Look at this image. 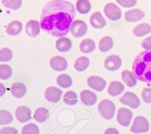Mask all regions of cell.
Here are the masks:
<instances>
[{
    "instance_id": "cell-8",
    "label": "cell",
    "mask_w": 151,
    "mask_h": 134,
    "mask_svg": "<svg viewBox=\"0 0 151 134\" xmlns=\"http://www.w3.org/2000/svg\"><path fill=\"white\" fill-rule=\"evenodd\" d=\"M133 116L132 112L129 109L121 108L117 111V120L118 123L123 126H128Z\"/></svg>"
},
{
    "instance_id": "cell-22",
    "label": "cell",
    "mask_w": 151,
    "mask_h": 134,
    "mask_svg": "<svg viewBox=\"0 0 151 134\" xmlns=\"http://www.w3.org/2000/svg\"><path fill=\"white\" fill-rule=\"evenodd\" d=\"M151 32V26L147 23H142L137 25L133 29V34L137 37L143 36Z\"/></svg>"
},
{
    "instance_id": "cell-21",
    "label": "cell",
    "mask_w": 151,
    "mask_h": 134,
    "mask_svg": "<svg viewBox=\"0 0 151 134\" xmlns=\"http://www.w3.org/2000/svg\"><path fill=\"white\" fill-rule=\"evenodd\" d=\"M22 29V24L20 21H14L10 22L6 28V33L11 36L19 34Z\"/></svg>"
},
{
    "instance_id": "cell-13",
    "label": "cell",
    "mask_w": 151,
    "mask_h": 134,
    "mask_svg": "<svg viewBox=\"0 0 151 134\" xmlns=\"http://www.w3.org/2000/svg\"><path fill=\"white\" fill-rule=\"evenodd\" d=\"M15 116L19 122L21 123L26 122L31 118V109L24 106H18L15 110Z\"/></svg>"
},
{
    "instance_id": "cell-20",
    "label": "cell",
    "mask_w": 151,
    "mask_h": 134,
    "mask_svg": "<svg viewBox=\"0 0 151 134\" xmlns=\"http://www.w3.org/2000/svg\"><path fill=\"white\" fill-rule=\"evenodd\" d=\"M124 89V86L120 82H111L107 89L109 94L112 96H116L120 95Z\"/></svg>"
},
{
    "instance_id": "cell-32",
    "label": "cell",
    "mask_w": 151,
    "mask_h": 134,
    "mask_svg": "<svg viewBox=\"0 0 151 134\" xmlns=\"http://www.w3.org/2000/svg\"><path fill=\"white\" fill-rule=\"evenodd\" d=\"M3 5L9 9L17 10L22 5V0H2Z\"/></svg>"
},
{
    "instance_id": "cell-17",
    "label": "cell",
    "mask_w": 151,
    "mask_h": 134,
    "mask_svg": "<svg viewBox=\"0 0 151 134\" xmlns=\"http://www.w3.org/2000/svg\"><path fill=\"white\" fill-rule=\"evenodd\" d=\"M90 23L93 28L99 29L103 28L106 25V21L102 14L100 12L97 11L91 15L90 18Z\"/></svg>"
},
{
    "instance_id": "cell-27",
    "label": "cell",
    "mask_w": 151,
    "mask_h": 134,
    "mask_svg": "<svg viewBox=\"0 0 151 134\" xmlns=\"http://www.w3.org/2000/svg\"><path fill=\"white\" fill-rule=\"evenodd\" d=\"M91 4L88 0H78L76 2L77 11L81 14H86L91 9Z\"/></svg>"
},
{
    "instance_id": "cell-7",
    "label": "cell",
    "mask_w": 151,
    "mask_h": 134,
    "mask_svg": "<svg viewBox=\"0 0 151 134\" xmlns=\"http://www.w3.org/2000/svg\"><path fill=\"white\" fill-rule=\"evenodd\" d=\"M120 102L132 108H137L140 106V100L134 93L126 92L120 98Z\"/></svg>"
},
{
    "instance_id": "cell-37",
    "label": "cell",
    "mask_w": 151,
    "mask_h": 134,
    "mask_svg": "<svg viewBox=\"0 0 151 134\" xmlns=\"http://www.w3.org/2000/svg\"><path fill=\"white\" fill-rule=\"evenodd\" d=\"M116 2L124 8H132L136 5L137 0H116Z\"/></svg>"
},
{
    "instance_id": "cell-38",
    "label": "cell",
    "mask_w": 151,
    "mask_h": 134,
    "mask_svg": "<svg viewBox=\"0 0 151 134\" xmlns=\"http://www.w3.org/2000/svg\"><path fill=\"white\" fill-rule=\"evenodd\" d=\"M141 45L146 50H151V36L145 38L142 42Z\"/></svg>"
},
{
    "instance_id": "cell-1",
    "label": "cell",
    "mask_w": 151,
    "mask_h": 134,
    "mask_svg": "<svg viewBox=\"0 0 151 134\" xmlns=\"http://www.w3.org/2000/svg\"><path fill=\"white\" fill-rule=\"evenodd\" d=\"M76 14L74 5L71 2L65 0H52L42 9L41 28L52 36H64L68 33Z\"/></svg>"
},
{
    "instance_id": "cell-25",
    "label": "cell",
    "mask_w": 151,
    "mask_h": 134,
    "mask_svg": "<svg viewBox=\"0 0 151 134\" xmlns=\"http://www.w3.org/2000/svg\"><path fill=\"white\" fill-rule=\"evenodd\" d=\"M122 79L129 87H133L137 83L136 78L128 70H124L122 72Z\"/></svg>"
},
{
    "instance_id": "cell-12",
    "label": "cell",
    "mask_w": 151,
    "mask_h": 134,
    "mask_svg": "<svg viewBox=\"0 0 151 134\" xmlns=\"http://www.w3.org/2000/svg\"><path fill=\"white\" fill-rule=\"evenodd\" d=\"M122 64L120 58L116 55H111L106 58L104 61V67L109 71H116L118 69Z\"/></svg>"
},
{
    "instance_id": "cell-18",
    "label": "cell",
    "mask_w": 151,
    "mask_h": 134,
    "mask_svg": "<svg viewBox=\"0 0 151 134\" xmlns=\"http://www.w3.org/2000/svg\"><path fill=\"white\" fill-rule=\"evenodd\" d=\"M10 91L14 97L17 98H21L26 94L27 88L22 83L15 82L11 85Z\"/></svg>"
},
{
    "instance_id": "cell-2",
    "label": "cell",
    "mask_w": 151,
    "mask_h": 134,
    "mask_svg": "<svg viewBox=\"0 0 151 134\" xmlns=\"http://www.w3.org/2000/svg\"><path fill=\"white\" fill-rule=\"evenodd\" d=\"M132 69L136 79L145 82H151V50L143 51L136 56Z\"/></svg>"
},
{
    "instance_id": "cell-35",
    "label": "cell",
    "mask_w": 151,
    "mask_h": 134,
    "mask_svg": "<svg viewBox=\"0 0 151 134\" xmlns=\"http://www.w3.org/2000/svg\"><path fill=\"white\" fill-rule=\"evenodd\" d=\"M12 52L8 48H3L0 49V62H8L11 60Z\"/></svg>"
},
{
    "instance_id": "cell-29",
    "label": "cell",
    "mask_w": 151,
    "mask_h": 134,
    "mask_svg": "<svg viewBox=\"0 0 151 134\" xmlns=\"http://www.w3.org/2000/svg\"><path fill=\"white\" fill-rule=\"evenodd\" d=\"M56 81L58 85L63 88H68L72 85V79L71 77L67 74H61L58 75Z\"/></svg>"
},
{
    "instance_id": "cell-15",
    "label": "cell",
    "mask_w": 151,
    "mask_h": 134,
    "mask_svg": "<svg viewBox=\"0 0 151 134\" xmlns=\"http://www.w3.org/2000/svg\"><path fill=\"white\" fill-rule=\"evenodd\" d=\"M40 24L37 20H29L26 24L25 32L31 37L37 36L40 32Z\"/></svg>"
},
{
    "instance_id": "cell-36",
    "label": "cell",
    "mask_w": 151,
    "mask_h": 134,
    "mask_svg": "<svg viewBox=\"0 0 151 134\" xmlns=\"http://www.w3.org/2000/svg\"><path fill=\"white\" fill-rule=\"evenodd\" d=\"M143 101L147 103H151V88H144L142 92Z\"/></svg>"
},
{
    "instance_id": "cell-34",
    "label": "cell",
    "mask_w": 151,
    "mask_h": 134,
    "mask_svg": "<svg viewBox=\"0 0 151 134\" xmlns=\"http://www.w3.org/2000/svg\"><path fill=\"white\" fill-rule=\"evenodd\" d=\"M21 133L22 134H38L40 131L35 124L28 123L22 128Z\"/></svg>"
},
{
    "instance_id": "cell-3",
    "label": "cell",
    "mask_w": 151,
    "mask_h": 134,
    "mask_svg": "<svg viewBox=\"0 0 151 134\" xmlns=\"http://www.w3.org/2000/svg\"><path fill=\"white\" fill-rule=\"evenodd\" d=\"M115 109L114 103L109 99L101 101L98 106V111L100 115L106 119H110L113 117Z\"/></svg>"
},
{
    "instance_id": "cell-39",
    "label": "cell",
    "mask_w": 151,
    "mask_h": 134,
    "mask_svg": "<svg viewBox=\"0 0 151 134\" xmlns=\"http://www.w3.org/2000/svg\"><path fill=\"white\" fill-rule=\"evenodd\" d=\"M0 133H12V134H17L18 130L14 128L11 127H5L3 128L0 130Z\"/></svg>"
},
{
    "instance_id": "cell-24",
    "label": "cell",
    "mask_w": 151,
    "mask_h": 134,
    "mask_svg": "<svg viewBox=\"0 0 151 134\" xmlns=\"http://www.w3.org/2000/svg\"><path fill=\"white\" fill-rule=\"evenodd\" d=\"M113 46V41L110 36L102 38L99 43V49L101 52H105L110 50Z\"/></svg>"
},
{
    "instance_id": "cell-10",
    "label": "cell",
    "mask_w": 151,
    "mask_h": 134,
    "mask_svg": "<svg viewBox=\"0 0 151 134\" xmlns=\"http://www.w3.org/2000/svg\"><path fill=\"white\" fill-rule=\"evenodd\" d=\"M51 68L56 71H63L67 69L68 63L67 60L63 56H55L51 58L50 61Z\"/></svg>"
},
{
    "instance_id": "cell-4",
    "label": "cell",
    "mask_w": 151,
    "mask_h": 134,
    "mask_svg": "<svg viewBox=\"0 0 151 134\" xmlns=\"http://www.w3.org/2000/svg\"><path fill=\"white\" fill-rule=\"evenodd\" d=\"M149 123L148 120L143 116H138L134 119L130 131L134 133L146 132L149 130Z\"/></svg>"
},
{
    "instance_id": "cell-14",
    "label": "cell",
    "mask_w": 151,
    "mask_h": 134,
    "mask_svg": "<svg viewBox=\"0 0 151 134\" xmlns=\"http://www.w3.org/2000/svg\"><path fill=\"white\" fill-rule=\"evenodd\" d=\"M145 16V14L143 11L139 9H133L127 11L125 12L124 18L127 22H134L143 19Z\"/></svg>"
},
{
    "instance_id": "cell-31",
    "label": "cell",
    "mask_w": 151,
    "mask_h": 134,
    "mask_svg": "<svg viewBox=\"0 0 151 134\" xmlns=\"http://www.w3.org/2000/svg\"><path fill=\"white\" fill-rule=\"evenodd\" d=\"M11 68L6 64H0V79L6 80L12 75Z\"/></svg>"
},
{
    "instance_id": "cell-33",
    "label": "cell",
    "mask_w": 151,
    "mask_h": 134,
    "mask_svg": "<svg viewBox=\"0 0 151 134\" xmlns=\"http://www.w3.org/2000/svg\"><path fill=\"white\" fill-rule=\"evenodd\" d=\"M13 120L11 113L6 110H0V125H7Z\"/></svg>"
},
{
    "instance_id": "cell-23",
    "label": "cell",
    "mask_w": 151,
    "mask_h": 134,
    "mask_svg": "<svg viewBox=\"0 0 151 134\" xmlns=\"http://www.w3.org/2000/svg\"><path fill=\"white\" fill-rule=\"evenodd\" d=\"M95 48L96 44L93 40L88 38L83 40L80 44V51L85 53L91 52L94 50Z\"/></svg>"
},
{
    "instance_id": "cell-6",
    "label": "cell",
    "mask_w": 151,
    "mask_h": 134,
    "mask_svg": "<svg viewBox=\"0 0 151 134\" xmlns=\"http://www.w3.org/2000/svg\"><path fill=\"white\" fill-rule=\"evenodd\" d=\"M104 13L106 17L111 21L118 20L122 16L120 8L113 3H109L104 6Z\"/></svg>"
},
{
    "instance_id": "cell-11",
    "label": "cell",
    "mask_w": 151,
    "mask_h": 134,
    "mask_svg": "<svg viewBox=\"0 0 151 134\" xmlns=\"http://www.w3.org/2000/svg\"><path fill=\"white\" fill-rule=\"evenodd\" d=\"M88 85L96 91H101L106 85V82L104 79L98 76H91L87 79Z\"/></svg>"
},
{
    "instance_id": "cell-9",
    "label": "cell",
    "mask_w": 151,
    "mask_h": 134,
    "mask_svg": "<svg viewBox=\"0 0 151 134\" xmlns=\"http://www.w3.org/2000/svg\"><path fill=\"white\" fill-rule=\"evenodd\" d=\"M62 93V91L59 88L54 86H50L45 89L44 96L48 101L56 103L60 100Z\"/></svg>"
},
{
    "instance_id": "cell-41",
    "label": "cell",
    "mask_w": 151,
    "mask_h": 134,
    "mask_svg": "<svg viewBox=\"0 0 151 134\" xmlns=\"http://www.w3.org/2000/svg\"><path fill=\"white\" fill-rule=\"evenodd\" d=\"M105 133H119L117 130L114 128H110L106 130Z\"/></svg>"
},
{
    "instance_id": "cell-28",
    "label": "cell",
    "mask_w": 151,
    "mask_h": 134,
    "mask_svg": "<svg viewBox=\"0 0 151 134\" xmlns=\"http://www.w3.org/2000/svg\"><path fill=\"white\" fill-rule=\"evenodd\" d=\"M89 59L86 56H81L77 59L74 62V68L77 71H84L89 65Z\"/></svg>"
},
{
    "instance_id": "cell-40",
    "label": "cell",
    "mask_w": 151,
    "mask_h": 134,
    "mask_svg": "<svg viewBox=\"0 0 151 134\" xmlns=\"http://www.w3.org/2000/svg\"><path fill=\"white\" fill-rule=\"evenodd\" d=\"M5 92V88L2 83H0V97L4 95Z\"/></svg>"
},
{
    "instance_id": "cell-5",
    "label": "cell",
    "mask_w": 151,
    "mask_h": 134,
    "mask_svg": "<svg viewBox=\"0 0 151 134\" xmlns=\"http://www.w3.org/2000/svg\"><path fill=\"white\" fill-rule=\"evenodd\" d=\"M87 31V25L85 22L81 20H74L70 26V32L75 38H80L84 36Z\"/></svg>"
},
{
    "instance_id": "cell-19",
    "label": "cell",
    "mask_w": 151,
    "mask_h": 134,
    "mask_svg": "<svg viewBox=\"0 0 151 134\" xmlns=\"http://www.w3.org/2000/svg\"><path fill=\"white\" fill-rule=\"evenodd\" d=\"M72 46L71 40L68 38L61 36L57 41L55 47L57 49L61 52L68 51Z\"/></svg>"
},
{
    "instance_id": "cell-16",
    "label": "cell",
    "mask_w": 151,
    "mask_h": 134,
    "mask_svg": "<svg viewBox=\"0 0 151 134\" xmlns=\"http://www.w3.org/2000/svg\"><path fill=\"white\" fill-rule=\"evenodd\" d=\"M80 99L87 106H91L96 103L97 101V96L90 90H83L80 93Z\"/></svg>"
},
{
    "instance_id": "cell-30",
    "label": "cell",
    "mask_w": 151,
    "mask_h": 134,
    "mask_svg": "<svg viewBox=\"0 0 151 134\" xmlns=\"http://www.w3.org/2000/svg\"><path fill=\"white\" fill-rule=\"evenodd\" d=\"M63 101L68 105H74L77 102V95L72 91H67L64 95Z\"/></svg>"
},
{
    "instance_id": "cell-26",
    "label": "cell",
    "mask_w": 151,
    "mask_h": 134,
    "mask_svg": "<svg viewBox=\"0 0 151 134\" xmlns=\"http://www.w3.org/2000/svg\"><path fill=\"white\" fill-rule=\"evenodd\" d=\"M49 115L48 110L43 107L37 108L34 112V119L38 122H44L46 121Z\"/></svg>"
}]
</instances>
